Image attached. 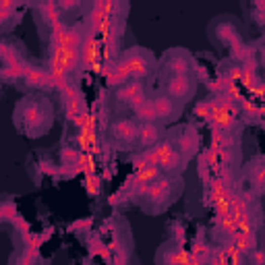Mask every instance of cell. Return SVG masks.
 I'll use <instances>...</instances> for the list:
<instances>
[{
  "label": "cell",
  "mask_w": 265,
  "mask_h": 265,
  "mask_svg": "<svg viewBox=\"0 0 265 265\" xmlns=\"http://www.w3.org/2000/svg\"><path fill=\"white\" fill-rule=\"evenodd\" d=\"M81 62H83L85 69H92L94 73L102 71V46H100V39L94 33H90L83 41Z\"/></svg>",
  "instance_id": "obj_1"
},
{
  "label": "cell",
  "mask_w": 265,
  "mask_h": 265,
  "mask_svg": "<svg viewBox=\"0 0 265 265\" xmlns=\"http://www.w3.org/2000/svg\"><path fill=\"white\" fill-rule=\"evenodd\" d=\"M79 149L83 153H92V156H98L100 153V145H98V132H96V116L90 112V118H87L85 126L81 128L79 137H77Z\"/></svg>",
  "instance_id": "obj_2"
},
{
  "label": "cell",
  "mask_w": 265,
  "mask_h": 265,
  "mask_svg": "<svg viewBox=\"0 0 265 265\" xmlns=\"http://www.w3.org/2000/svg\"><path fill=\"white\" fill-rule=\"evenodd\" d=\"M234 118H236V110H234V106H232L230 102H222V104H215V102H213L211 120H213L215 128L222 130V128L232 126Z\"/></svg>",
  "instance_id": "obj_3"
},
{
  "label": "cell",
  "mask_w": 265,
  "mask_h": 265,
  "mask_svg": "<svg viewBox=\"0 0 265 265\" xmlns=\"http://www.w3.org/2000/svg\"><path fill=\"white\" fill-rule=\"evenodd\" d=\"M153 151H156V158H158V166L160 168H166V170L179 168L181 156H179V151L172 147V143H158L156 147H153Z\"/></svg>",
  "instance_id": "obj_4"
},
{
  "label": "cell",
  "mask_w": 265,
  "mask_h": 265,
  "mask_svg": "<svg viewBox=\"0 0 265 265\" xmlns=\"http://www.w3.org/2000/svg\"><path fill=\"white\" fill-rule=\"evenodd\" d=\"M110 135H112V139H116L118 143L128 145V143H132L137 139L139 128L130 120H118V122H114L112 126H110Z\"/></svg>",
  "instance_id": "obj_5"
},
{
  "label": "cell",
  "mask_w": 265,
  "mask_h": 265,
  "mask_svg": "<svg viewBox=\"0 0 265 265\" xmlns=\"http://www.w3.org/2000/svg\"><path fill=\"white\" fill-rule=\"evenodd\" d=\"M168 94L170 98L174 100H189L191 94H193V81L187 77V75H179V77H172L170 83H168Z\"/></svg>",
  "instance_id": "obj_6"
},
{
  "label": "cell",
  "mask_w": 265,
  "mask_h": 265,
  "mask_svg": "<svg viewBox=\"0 0 265 265\" xmlns=\"http://www.w3.org/2000/svg\"><path fill=\"white\" fill-rule=\"evenodd\" d=\"M153 108H156V112H158V118H164V120H170L174 118L176 114V104L170 96H160L153 100Z\"/></svg>",
  "instance_id": "obj_7"
},
{
  "label": "cell",
  "mask_w": 265,
  "mask_h": 265,
  "mask_svg": "<svg viewBox=\"0 0 265 265\" xmlns=\"http://www.w3.org/2000/svg\"><path fill=\"white\" fill-rule=\"evenodd\" d=\"M124 62H126V66H128V73H130V77H143V75H147V71H149V64H147V60L141 56V54H128L126 58H122Z\"/></svg>",
  "instance_id": "obj_8"
},
{
  "label": "cell",
  "mask_w": 265,
  "mask_h": 265,
  "mask_svg": "<svg viewBox=\"0 0 265 265\" xmlns=\"http://www.w3.org/2000/svg\"><path fill=\"white\" fill-rule=\"evenodd\" d=\"M168 191H170V181L168 179H158V181L151 183V187L147 191V199L149 201H166Z\"/></svg>",
  "instance_id": "obj_9"
},
{
  "label": "cell",
  "mask_w": 265,
  "mask_h": 265,
  "mask_svg": "<svg viewBox=\"0 0 265 265\" xmlns=\"http://www.w3.org/2000/svg\"><path fill=\"white\" fill-rule=\"evenodd\" d=\"M160 139V128L153 124V122H143L141 126H139V135H137V141L141 143V145H153Z\"/></svg>",
  "instance_id": "obj_10"
},
{
  "label": "cell",
  "mask_w": 265,
  "mask_h": 265,
  "mask_svg": "<svg viewBox=\"0 0 265 265\" xmlns=\"http://www.w3.org/2000/svg\"><path fill=\"white\" fill-rule=\"evenodd\" d=\"M23 77L27 79V83H29V85H35V87L54 85V83H52V77H50V73H43V71H39V69H27Z\"/></svg>",
  "instance_id": "obj_11"
},
{
  "label": "cell",
  "mask_w": 265,
  "mask_h": 265,
  "mask_svg": "<svg viewBox=\"0 0 265 265\" xmlns=\"http://www.w3.org/2000/svg\"><path fill=\"white\" fill-rule=\"evenodd\" d=\"M166 263H168V265H199V261H197L191 253H187V251H183V249L172 251V253L166 257Z\"/></svg>",
  "instance_id": "obj_12"
},
{
  "label": "cell",
  "mask_w": 265,
  "mask_h": 265,
  "mask_svg": "<svg viewBox=\"0 0 265 265\" xmlns=\"http://www.w3.org/2000/svg\"><path fill=\"white\" fill-rule=\"evenodd\" d=\"M158 174H160V166H145L143 170L137 172L132 185H135V187H139V185H149V183H153V181H158Z\"/></svg>",
  "instance_id": "obj_13"
},
{
  "label": "cell",
  "mask_w": 265,
  "mask_h": 265,
  "mask_svg": "<svg viewBox=\"0 0 265 265\" xmlns=\"http://www.w3.org/2000/svg\"><path fill=\"white\" fill-rule=\"evenodd\" d=\"M139 96H143L139 83H124L120 90H118V100H120V102H128V104H130L132 100L139 98Z\"/></svg>",
  "instance_id": "obj_14"
},
{
  "label": "cell",
  "mask_w": 265,
  "mask_h": 265,
  "mask_svg": "<svg viewBox=\"0 0 265 265\" xmlns=\"http://www.w3.org/2000/svg\"><path fill=\"white\" fill-rule=\"evenodd\" d=\"M240 83L247 87V90H255L257 87V79H255V64L253 62H245L240 71Z\"/></svg>",
  "instance_id": "obj_15"
},
{
  "label": "cell",
  "mask_w": 265,
  "mask_h": 265,
  "mask_svg": "<svg viewBox=\"0 0 265 265\" xmlns=\"http://www.w3.org/2000/svg\"><path fill=\"white\" fill-rule=\"evenodd\" d=\"M170 73L174 75V77H179V75H187L189 71H191V62L187 60V58H183V56H176V58H172L170 60Z\"/></svg>",
  "instance_id": "obj_16"
},
{
  "label": "cell",
  "mask_w": 265,
  "mask_h": 265,
  "mask_svg": "<svg viewBox=\"0 0 265 265\" xmlns=\"http://www.w3.org/2000/svg\"><path fill=\"white\" fill-rule=\"evenodd\" d=\"M77 166L85 172V176H94V174H96V164H94V156H92V153H83V151H79Z\"/></svg>",
  "instance_id": "obj_17"
},
{
  "label": "cell",
  "mask_w": 265,
  "mask_h": 265,
  "mask_svg": "<svg viewBox=\"0 0 265 265\" xmlns=\"http://www.w3.org/2000/svg\"><path fill=\"white\" fill-rule=\"evenodd\" d=\"M137 116L143 120V122H153L158 118V112L153 108V102H145L141 108H137Z\"/></svg>",
  "instance_id": "obj_18"
},
{
  "label": "cell",
  "mask_w": 265,
  "mask_h": 265,
  "mask_svg": "<svg viewBox=\"0 0 265 265\" xmlns=\"http://www.w3.org/2000/svg\"><path fill=\"white\" fill-rule=\"evenodd\" d=\"M224 251H226V257H228V265H242V253L238 251V247L234 242H230Z\"/></svg>",
  "instance_id": "obj_19"
},
{
  "label": "cell",
  "mask_w": 265,
  "mask_h": 265,
  "mask_svg": "<svg viewBox=\"0 0 265 265\" xmlns=\"http://www.w3.org/2000/svg\"><path fill=\"white\" fill-rule=\"evenodd\" d=\"M102 181L98 179V176L94 174V176H87V183H85V187H87V193L90 195H98L100 193V189H102V185H100Z\"/></svg>",
  "instance_id": "obj_20"
},
{
  "label": "cell",
  "mask_w": 265,
  "mask_h": 265,
  "mask_svg": "<svg viewBox=\"0 0 265 265\" xmlns=\"http://www.w3.org/2000/svg\"><path fill=\"white\" fill-rule=\"evenodd\" d=\"M207 253H209V251H207V247L203 245V242H195V247H193V253H191V255H193L197 261H201V257H205Z\"/></svg>",
  "instance_id": "obj_21"
},
{
  "label": "cell",
  "mask_w": 265,
  "mask_h": 265,
  "mask_svg": "<svg viewBox=\"0 0 265 265\" xmlns=\"http://www.w3.org/2000/svg\"><path fill=\"white\" fill-rule=\"evenodd\" d=\"M211 265H228V257L226 251H217L211 255Z\"/></svg>",
  "instance_id": "obj_22"
},
{
  "label": "cell",
  "mask_w": 265,
  "mask_h": 265,
  "mask_svg": "<svg viewBox=\"0 0 265 265\" xmlns=\"http://www.w3.org/2000/svg\"><path fill=\"white\" fill-rule=\"evenodd\" d=\"M217 153H219L217 149H209V151H207V158H205V160H207V166L213 168V170L217 168Z\"/></svg>",
  "instance_id": "obj_23"
},
{
  "label": "cell",
  "mask_w": 265,
  "mask_h": 265,
  "mask_svg": "<svg viewBox=\"0 0 265 265\" xmlns=\"http://www.w3.org/2000/svg\"><path fill=\"white\" fill-rule=\"evenodd\" d=\"M253 263L255 265H265V253L261 249H255L253 251Z\"/></svg>",
  "instance_id": "obj_24"
},
{
  "label": "cell",
  "mask_w": 265,
  "mask_h": 265,
  "mask_svg": "<svg viewBox=\"0 0 265 265\" xmlns=\"http://www.w3.org/2000/svg\"><path fill=\"white\" fill-rule=\"evenodd\" d=\"M255 183H257V187H259V189H263V187H265V168H259V170H257Z\"/></svg>",
  "instance_id": "obj_25"
},
{
  "label": "cell",
  "mask_w": 265,
  "mask_h": 265,
  "mask_svg": "<svg viewBox=\"0 0 265 265\" xmlns=\"http://www.w3.org/2000/svg\"><path fill=\"white\" fill-rule=\"evenodd\" d=\"M240 102H242V110H245V112H253L255 110V106L251 102H247V100H240Z\"/></svg>",
  "instance_id": "obj_26"
},
{
  "label": "cell",
  "mask_w": 265,
  "mask_h": 265,
  "mask_svg": "<svg viewBox=\"0 0 265 265\" xmlns=\"http://www.w3.org/2000/svg\"><path fill=\"white\" fill-rule=\"evenodd\" d=\"M259 58H261V62H263V64H265V46H263V48H261V52H259Z\"/></svg>",
  "instance_id": "obj_27"
},
{
  "label": "cell",
  "mask_w": 265,
  "mask_h": 265,
  "mask_svg": "<svg viewBox=\"0 0 265 265\" xmlns=\"http://www.w3.org/2000/svg\"><path fill=\"white\" fill-rule=\"evenodd\" d=\"M73 7H77V5H75V3H64V5H62V9H73Z\"/></svg>",
  "instance_id": "obj_28"
}]
</instances>
